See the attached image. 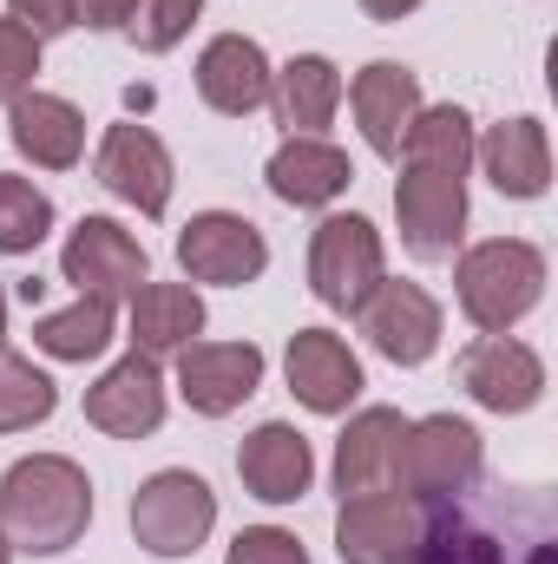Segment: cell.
Returning <instances> with one entry per match:
<instances>
[{
    "label": "cell",
    "mask_w": 558,
    "mask_h": 564,
    "mask_svg": "<svg viewBox=\"0 0 558 564\" xmlns=\"http://www.w3.org/2000/svg\"><path fill=\"white\" fill-rule=\"evenodd\" d=\"M93 525V479L66 453H26L0 473V539L20 558H60Z\"/></svg>",
    "instance_id": "cell-1"
},
{
    "label": "cell",
    "mask_w": 558,
    "mask_h": 564,
    "mask_svg": "<svg viewBox=\"0 0 558 564\" xmlns=\"http://www.w3.org/2000/svg\"><path fill=\"white\" fill-rule=\"evenodd\" d=\"M453 295H460V315L480 335H513L546 295V250L526 243V237H486V243L460 250Z\"/></svg>",
    "instance_id": "cell-2"
},
{
    "label": "cell",
    "mask_w": 558,
    "mask_h": 564,
    "mask_svg": "<svg viewBox=\"0 0 558 564\" xmlns=\"http://www.w3.org/2000/svg\"><path fill=\"white\" fill-rule=\"evenodd\" d=\"M480 479H486V440L473 421H460V414L408 421L395 492H408L415 506H460Z\"/></svg>",
    "instance_id": "cell-3"
},
{
    "label": "cell",
    "mask_w": 558,
    "mask_h": 564,
    "mask_svg": "<svg viewBox=\"0 0 558 564\" xmlns=\"http://www.w3.org/2000/svg\"><path fill=\"white\" fill-rule=\"evenodd\" d=\"M132 539L144 558H191L217 532V492L191 466H164L132 492Z\"/></svg>",
    "instance_id": "cell-4"
},
{
    "label": "cell",
    "mask_w": 558,
    "mask_h": 564,
    "mask_svg": "<svg viewBox=\"0 0 558 564\" xmlns=\"http://www.w3.org/2000/svg\"><path fill=\"white\" fill-rule=\"evenodd\" d=\"M388 276V243L362 210H329L309 237V289L322 308L355 315L368 302V289Z\"/></svg>",
    "instance_id": "cell-5"
},
{
    "label": "cell",
    "mask_w": 558,
    "mask_h": 564,
    "mask_svg": "<svg viewBox=\"0 0 558 564\" xmlns=\"http://www.w3.org/2000/svg\"><path fill=\"white\" fill-rule=\"evenodd\" d=\"M178 270L184 282H211V289H250L270 270V243L244 210H197L178 230Z\"/></svg>",
    "instance_id": "cell-6"
},
{
    "label": "cell",
    "mask_w": 558,
    "mask_h": 564,
    "mask_svg": "<svg viewBox=\"0 0 558 564\" xmlns=\"http://www.w3.org/2000/svg\"><path fill=\"white\" fill-rule=\"evenodd\" d=\"M60 276L79 295L126 302L139 282H151V257H144V243L119 217H79L66 230V243H60Z\"/></svg>",
    "instance_id": "cell-7"
},
{
    "label": "cell",
    "mask_w": 558,
    "mask_h": 564,
    "mask_svg": "<svg viewBox=\"0 0 558 564\" xmlns=\"http://www.w3.org/2000/svg\"><path fill=\"white\" fill-rule=\"evenodd\" d=\"M453 375H460L466 401L486 408V414H533L546 401V361L519 335H480V341H466L460 361H453Z\"/></svg>",
    "instance_id": "cell-8"
},
{
    "label": "cell",
    "mask_w": 558,
    "mask_h": 564,
    "mask_svg": "<svg viewBox=\"0 0 558 564\" xmlns=\"http://www.w3.org/2000/svg\"><path fill=\"white\" fill-rule=\"evenodd\" d=\"M415 564H558V552H552L546 512L533 519L526 539H519L513 519H506V539H500L493 525H480V519H466V512H453V506H427V532H420Z\"/></svg>",
    "instance_id": "cell-9"
},
{
    "label": "cell",
    "mask_w": 558,
    "mask_h": 564,
    "mask_svg": "<svg viewBox=\"0 0 558 564\" xmlns=\"http://www.w3.org/2000/svg\"><path fill=\"white\" fill-rule=\"evenodd\" d=\"M355 322H362L368 348H375L382 361H395V368L433 361V348H440V335H447L440 302H433L420 282H388V276L368 289V302L355 308Z\"/></svg>",
    "instance_id": "cell-10"
},
{
    "label": "cell",
    "mask_w": 558,
    "mask_h": 564,
    "mask_svg": "<svg viewBox=\"0 0 558 564\" xmlns=\"http://www.w3.org/2000/svg\"><path fill=\"white\" fill-rule=\"evenodd\" d=\"M395 224H401V243L420 263H447L460 243H466V177H447V171H401L395 177Z\"/></svg>",
    "instance_id": "cell-11"
},
{
    "label": "cell",
    "mask_w": 558,
    "mask_h": 564,
    "mask_svg": "<svg viewBox=\"0 0 558 564\" xmlns=\"http://www.w3.org/2000/svg\"><path fill=\"white\" fill-rule=\"evenodd\" d=\"M171 361H178V394H184V408L204 414V421L237 414V408L264 388V368H270L257 341H191V348H178Z\"/></svg>",
    "instance_id": "cell-12"
},
{
    "label": "cell",
    "mask_w": 558,
    "mask_h": 564,
    "mask_svg": "<svg viewBox=\"0 0 558 564\" xmlns=\"http://www.w3.org/2000/svg\"><path fill=\"white\" fill-rule=\"evenodd\" d=\"M282 381H289V394L309 408V414H348L355 401H362V388H368V375H362V355L335 335V328H296L289 335V348H282Z\"/></svg>",
    "instance_id": "cell-13"
},
{
    "label": "cell",
    "mask_w": 558,
    "mask_h": 564,
    "mask_svg": "<svg viewBox=\"0 0 558 564\" xmlns=\"http://www.w3.org/2000/svg\"><path fill=\"white\" fill-rule=\"evenodd\" d=\"M420 532H427V506H415L408 492L342 499V512H335V558L342 564H415Z\"/></svg>",
    "instance_id": "cell-14"
},
{
    "label": "cell",
    "mask_w": 558,
    "mask_h": 564,
    "mask_svg": "<svg viewBox=\"0 0 558 564\" xmlns=\"http://www.w3.org/2000/svg\"><path fill=\"white\" fill-rule=\"evenodd\" d=\"M93 177H99L119 204H132L139 217H164V210H171L178 164H171V151H164V139H158L151 126H106L99 158H93Z\"/></svg>",
    "instance_id": "cell-15"
},
{
    "label": "cell",
    "mask_w": 558,
    "mask_h": 564,
    "mask_svg": "<svg viewBox=\"0 0 558 564\" xmlns=\"http://www.w3.org/2000/svg\"><path fill=\"white\" fill-rule=\"evenodd\" d=\"M342 93H348L355 126H362V144H368L375 158L401 164V139H408L415 112L427 106V99H420V73L401 66V59H368Z\"/></svg>",
    "instance_id": "cell-16"
},
{
    "label": "cell",
    "mask_w": 558,
    "mask_h": 564,
    "mask_svg": "<svg viewBox=\"0 0 558 564\" xmlns=\"http://www.w3.org/2000/svg\"><path fill=\"white\" fill-rule=\"evenodd\" d=\"M86 421L112 440H144L164 426V375L151 355H119L93 388H86Z\"/></svg>",
    "instance_id": "cell-17"
},
{
    "label": "cell",
    "mask_w": 558,
    "mask_h": 564,
    "mask_svg": "<svg viewBox=\"0 0 558 564\" xmlns=\"http://www.w3.org/2000/svg\"><path fill=\"white\" fill-rule=\"evenodd\" d=\"M270 53L250 40V33H217L204 53H197V99L224 119H250L270 106Z\"/></svg>",
    "instance_id": "cell-18"
},
{
    "label": "cell",
    "mask_w": 558,
    "mask_h": 564,
    "mask_svg": "<svg viewBox=\"0 0 558 564\" xmlns=\"http://www.w3.org/2000/svg\"><path fill=\"white\" fill-rule=\"evenodd\" d=\"M401 433H408V414L401 408H362V414H348L342 440H335V492L342 499L395 492Z\"/></svg>",
    "instance_id": "cell-19"
},
{
    "label": "cell",
    "mask_w": 558,
    "mask_h": 564,
    "mask_svg": "<svg viewBox=\"0 0 558 564\" xmlns=\"http://www.w3.org/2000/svg\"><path fill=\"white\" fill-rule=\"evenodd\" d=\"M264 184H270V197L289 204V210H329V204H342L348 197V184H355V164H348V151L329 139H289L270 151V164H264Z\"/></svg>",
    "instance_id": "cell-20"
},
{
    "label": "cell",
    "mask_w": 558,
    "mask_h": 564,
    "mask_svg": "<svg viewBox=\"0 0 558 564\" xmlns=\"http://www.w3.org/2000/svg\"><path fill=\"white\" fill-rule=\"evenodd\" d=\"M237 479L264 506H296L315 486V446L289 421H264L257 433H244V446H237Z\"/></svg>",
    "instance_id": "cell-21"
},
{
    "label": "cell",
    "mask_w": 558,
    "mask_h": 564,
    "mask_svg": "<svg viewBox=\"0 0 558 564\" xmlns=\"http://www.w3.org/2000/svg\"><path fill=\"white\" fill-rule=\"evenodd\" d=\"M473 164L513 204H533V197L552 191V139H546L539 119H500V126H486V139H473Z\"/></svg>",
    "instance_id": "cell-22"
},
{
    "label": "cell",
    "mask_w": 558,
    "mask_h": 564,
    "mask_svg": "<svg viewBox=\"0 0 558 564\" xmlns=\"http://www.w3.org/2000/svg\"><path fill=\"white\" fill-rule=\"evenodd\" d=\"M7 139L33 171H73L86 158V112L60 93H20L7 106Z\"/></svg>",
    "instance_id": "cell-23"
},
{
    "label": "cell",
    "mask_w": 558,
    "mask_h": 564,
    "mask_svg": "<svg viewBox=\"0 0 558 564\" xmlns=\"http://www.w3.org/2000/svg\"><path fill=\"white\" fill-rule=\"evenodd\" d=\"M335 106H342V66L329 53H296L289 66H277L270 112H277V126H289L296 139H322L335 126Z\"/></svg>",
    "instance_id": "cell-24"
},
{
    "label": "cell",
    "mask_w": 558,
    "mask_h": 564,
    "mask_svg": "<svg viewBox=\"0 0 558 564\" xmlns=\"http://www.w3.org/2000/svg\"><path fill=\"white\" fill-rule=\"evenodd\" d=\"M204 335V295L197 282H139L132 289V348L164 361Z\"/></svg>",
    "instance_id": "cell-25"
},
{
    "label": "cell",
    "mask_w": 558,
    "mask_h": 564,
    "mask_svg": "<svg viewBox=\"0 0 558 564\" xmlns=\"http://www.w3.org/2000/svg\"><path fill=\"white\" fill-rule=\"evenodd\" d=\"M119 341V302H99V295H79L73 308H46L33 315V348L46 361H99L106 348Z\"/></svg>",
    "instance_id": "cell-26"
},
{
    "label": "cell",
    "mask_w": 558,
    "mask_h": 564,
    "mask_svg": "<svg viewBox=\"0 0 558 564\" xmlns=\"http://www.w3.org/2000/svg\"><path fill=\"white\" fill-rule=\"evenodd\" d=\"M473 112L466 106H420L408 139H401V164L415 171H447V177H466L473 164Z\"/></svg>",
    "instance_id": "cell-27"
},
{
    "label": "cell",
    "mask_w": 558,
    "mask_h": 564,
    "mask_svg": "<svg viewBox=\"0 0 558 564\" xmlns=\"http://www.w3.org/2000/svg\"><path fill=\"white\" fill-rule=\"evenodd\" d=\"M60 408V388L46 368H33L26 355H7L0 348V433H33V426L53 421Z\"/></svg>",
    "instance_id": "cell-28"
},
{
    "label": "cell",
    "mask_w": 558,
    "mask_h": 564,
    "mask_svg": "<svg viewBox=\"0 0 558 564\" xmlns=\"http://www.w3.org/2000/svg\"><path fill=\"white\" fill-rule=\"evenodd\" d=\"M53 230V197L20 177V171H0V257H33Z\"/></svg>",
    "instance_id": "cell-29"
},
{
    "label": "cell",
    "mask_w": 558,
    "mask_h": 564,
    "mask_svg": "<svg viewBox=\"0 0 558 564\" xmlns=\"http://www.w3.org/2000/svg\"><path fill=\"white\" fill-rule=\"evenodd\" d=\"M197 13H204V0H139V13H132V46L139 53H171L191 26H197Z\"/></svg>",
    "instance_id": "cell-30"
},
{
    "label": "cell",
    "mask_w": 558,
    "mask_h": 564,
    "mask_svg": "<svg viewBox=\"0 0 558 564\" xmlns=\"http://www.w3.org/2000/svg\"><path fill=\"white\" fill-rule=\"evenodd\" d=\"M40 33H26L13 13L0 20V106H13L20 93H33V79H40Z\"/></svg>",
    "instance_id": "cell-31"
},
{
    "label": "cell",
    "mask_w": 558,
    "mask_h": 564,
    "mask_svg": "<svg viewBox=\"0 0 558 564\" xmlns=\"http://www.w3.org/2000/svg\"><path fill=\"white\" fill-rule=\"evenodd\" d=\"M224 564H309V552H302V539L282 532V525H244V532L230 539Z\"/></svg>",
    "instance_id": "cell-32"
},
{
    "label": "cell",
    "mask_w": 558,
    "mask_h": 564,
    "mask_svg": "<svg viewBox=\"0 0 558 564\" xmlns=\"http://www.w3.org/2000/svg\"><path fill=\"white\" fill-rule=\"evenodd\" d=\"M7 13H13L26 33H40V40H53V33H73V26H79V0H7Z\"/></svg>",
    "instance_id": "cell-33"
},
{
    "label": "cell",
    "mask_w": 558,
    "mask_h": 564,
    "mask_svg": "<svg viewBox=\"0 0 558 564\" xmlns=\"http://www.w3.org/2000/svg\"><path fill=\"white\" fill-rule=\"evenodd\" d=\"M132 13H139V0H79V26H93V33H119V26H132Z\"/></svg>",
    "instance_id": "cell-34"
},
{
    "label": "cell",
    "mask_w": 558,
    "mask_h": 564,
    "mask_svg": "<svg viewBox=\"0 0 558 564\" xmlns=\"http://www.w3.org/2000/svg\"><path fill=\"white\" fill-rule=\"evenodd\" d=\"M355 7H362L368 20H382V26H401V20H408V13H420L427 0H355Z\"/></svg>",
    "instance_id": "cell-35"
},
{
    "label": "cell",
    "mask_w": 558,
    "mask_h": 564,
    "mask_svg": "<svg viewBox=\"0 0 558 564\" xmlns=\"http://www.w3.org/2000/svg\"><path fill=\"white\" fill-rule=\"evenodd\" d=\"M0 348H7V289H0Z\"/></svg>",
    "instance_id": "cell-36"
},
{
    "label": "cell",
    "mask_w": 558,
    "mask_h": 564,
    "mask_svg": "<svg viewBox=\"0 0 558 564\" xmlns=\"http://www.w3.org/2000/svg\"><path fill=\"white\" fill-rule=\"evenodd\" d=\"M0 564H13V545H7V539H0Z\"/></svg>",
    "instance_id": "cell-37"
}]
</instances>
